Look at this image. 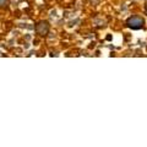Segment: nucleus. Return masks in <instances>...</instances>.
Wrapping results in <instances>:
<instances>
[{
    "label": "nucleus",
    "mask_w": 147,
    "mask_h": 147,
    "mask_svg": "<svg viewBox=\"0 0 147 147\" xmlns=\"http://www.w3.org/2000/svg\"><path fill=\"white\" fill-rule=\"evenodd\" d=\"M126 26L132 30H141L145 27V20L140 16H131L126 20Z\"/></svg>",
    "instance_id": "1"
},
{
    "label": "nucleus",
    "mask_w": 147,
    "mask_h": 147,
    "mask_svg": "<svg viewBox=\"0 0 147 147\" xmlns=\"http://www.w3.org/2000/svg\"><path fill=\"white\" fill-rule=\"evenodd\" d=\"M49 30H50V25L48 21H40L36 26V32L39 36H47L49 33Z\"/></svg>",
    "instance_id": "2"
},
{
    "label": "nucleus",
    "mask_w": 147,
    "mask_h": 147,
    "mask_svg": "<svg viewBox=\"0 0 147 147\" xmlns=\"http://www.w3.org/2000/svg\"><path fill=\"white\" fill-rule=\"evenodd\" d=\"M7 4H9V0H0V7L6 6Z\"/></svg>",
    "instance_id": "3"
}]
</instances>
